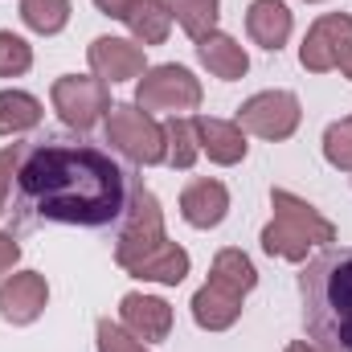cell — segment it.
Returning a JSON list of instances; mask_svg holds the SVG:
<instances>
[{
  "instance_id": "obj_1",
  "label": "cell",
  "mask_w": 352,
  "mask_h": 352,
  "mask_svg": "<svg viewBox=\"0 0 352 352\" xmlns=\"http://www.w3.org/2000/svg\"><path fill=\"white\" fill-rule=\"evenodd\" d=\"M131 197V173L115 164L111 152L82 140H37L16 164V221H58L102 230L123 221Z\"/></svg>"
},
{
  "instance_id": "obj_2",
  "label": "cell",
  "mask_w": 352,
  "mask_h": 352,
  "mask_svg": "<svg viewBox=\"0 0 352 352\" xmlns=\"http://www.w3.org/2000/svg\"><path fill=\"white\" fill-rule=\"evenodd\" d=\"M303 324L316 344L332 352H352V246L324 250L299 274Z\"/></svg>"
},
{
  "instance_id": "obj_3",
  "label": "cell",
  "mask_w": 352,
  "mask_h": 352,
  "mask_svg": "<svg viewBox=\"0 0 352 352\" xmlns=\"http://www.w3.org/2000/svg\"><path fill=\"white\" fill-rule=\"evenodd\" d=\"M270 209H274V221L263 230V250L266 254L303 263L307 250L336 242V226H332L316 205H307L303 197H295V192H287V188H274V192H270Z\"/></svg>"
},
{
  "instance_id": "obj_4",
  "label": "cell",
  "mask_w": 352,
  "mask_h": 352,
  "mask_svg": "<svg viewBox=\"0 0 352 352\" xmlns=\"http://www.w3.org/2000/svg\"><path fill=\"white\" fill-rule=\"evenodd\" d=\"M168 238H164V213H160V201L152 188H144L135 176H131V197H127V213H123V226H119V242H115V263L123 270H131L135 263H144L152 250H160Z\"/></svg>"
},
{
  "instance_id": "obj_5",
  "label": "cell",
  "mask_w": 352,
  "mask_h": 352,
  "mask_svg": "<svg viewBox=\"0 0 352 352\" xmlns=\"http://www.w3.org/2000/svg\"><path fill=\"white\" fill-rule=\"evenodd\" d=\"M107 144L135 164H160L168 156L164 127L144 107H131V102H115L107 111Z\"/></svg>"
},
{
  "instance_id": "obj_6",
  "label": "cell",
  "mask_w": 352,
  "mask_h": 352,
  "mask_svg": "<svg viewBox=\"0 0 352 352\" xmlns=\"http://www.w3.org/2000/svg\"><path fill=\"white\" fill-rule=\"evenodd\" d=\"M299 119H303V111H299V98L291 90H263V94L246 98L242 111H238V127L258 135V140H287V135H295Z\"/></svg>"
},
{
  "instance_id": "obj_7",
  "label": "cell",
  "mask_w": 352,
  "mask_h": 352,
  "mask_svg": "<svg viewBox=\"0 0 352 352\" xmlns=\"http://www.w3.org/2000/svg\"><path fill=\"white\" fill-rule=\"evenodd\" d=\"M135 107L144 111H192L201 107V82L184 66H152L135 87Z\"/></svg>"
},
{
  "instance_id": "obj_8",
  "label": "cell",
  "mask_w": 352,
  "mask_h": 352,
  "mask_svg": "<svg viewBox=\"0 0 352 352\" xmlns=\"http://www.w3.org/2000/svg\"><path fill=\"white\" fill-rule=\"evenodd\" d=\"M50 98H54V111L62 115V123H70V127H78V131L94 127V123L111 111L107 82H102V78H82V74L58 78L54 90H50Z\"/></svg>"
},
{
  "instance_id": "obj_9",
  "label": "cell",
  "mask_w": 352,
  "mask_h": 352,
  "mask_svg": "<svg viewBox=\"0 0 352 352\" xmlns=\"http://www.w3.org/2000/svg\"><path fill=\"white\" fill-rule=\"evenodd\" d=\"M349 50H352V16L328 12V16H320V21L307 29V37H303V45H299V62H303V70H311V74H328V70H336V66L344 62Z\"/></svg>"
},
{
  "instance_id": "obj_10",
  "label": "cell",
  "mask_w": 352,
  "mask_h": 352,
  "mask_svg": "<svg viewBox=\"0 0 352 352\" xmlns=\"http://www.w3.org/2000/svg\"><path fill=\"white\" fill-rule=\"evenodd\" d=\"M50 303V287H45V274L37 270H21V274H8L0 283V316L8 324H33Z\"/></svg>"
},
{
  "instance_id": "obj_11",
  "label": "cell",
  "mask_w": 352,
  "mask_h": 352,
  "mask_svg": "<svg viewBox=\"0 0 352 352\" xmlns=\"http://www.w3.org/2000/svg\"><path fill=\"white\" fill-rule=\"evenodd\" d=\"M90 70L102 78V82H127V78H140L144 74V50L123 41V37H94L87 50Z\"/></svg>"
},
{
  "instance_id": "obj_12",
  "label": "cell",
  "mask_w": 352,
  "mask_h": 352,
  "mask_svg": "<svg viewBox=\"0 0 352 352\" xmlns=\"http://www.w3.org/2000/svg\"><path fill=\"white\" fill-rule=\"evenodd\" d=\"M119 320H123V328H127L135 340H144V344L164 340V336L173 332V307H168L164 299H156V295H140V291L123 295V303H119Z\"/></svg>"
},
{
  "instance_id": "obj_13",
  "label": "cell",
  "mask_w": 352,
  "mask_h": 352,
  "mask_svg": "<svg viewBox=\"0 0 352 352\" xmlns=\"http://www.w3.org/2000/svg\"><path fill=\"white\" fill-rule=\"evenodd\" d=\"M180 213H184V221L197 226V230L217 226V221L230 213V192H226V184H221V180H209V176L188 180L184 192H180Z\"/></svg>"
},
{
  "instance_id": "obj_14",
  "label": "cell",
  "mask_w": 352,
  "mask_h": 352,
  "mask_svg": "<svg viewBox=\"0 0 352 352\" xmlns=\"http://www.w3.org/2000/svg\"><path fill=\"white\" fill-rule=\"evenodd\" d=\"M192 131H197L201 152H205L213 164H238V160H246V131H242L238 123L197 115V119H192Z\"/></svg>"
},
{
  "instance_id": "obj_15",
  "label": "cell",
  "mask_w": 352,
  "mask_h": 352,
  "mask_svg": "<svg viewBox=\"0 0 352 352\" xmlns=\"http://www.w3.org/2000/svg\"><path fill=\"white\" fill-rule=\"evenodd\" d=\"M242 299H246V295H238V291H230V287H221V283L209 278V283L192 295V320H197L205 332H226V328L238 324Z\"/></svg>"
},
{
  "instance_id": "obj_16",
  "label": "cell",
  "mask_w": 352,
  "mask_h": 352,
  "mask_svg": "<svg viewBox=\"0 0 352 352\" xmlns=\"http://www.w3.org/2000/svg\"><path fill=\"white\" fill-rule=\"evenodd\" d=\"M197 58H201V66H205L213 78H226V82H234V78H242V74L250 70L246 50H242L230 33H217V29L197 41Z\"/></svg>"
},
{
  "instance_id": "obj_17",
  "label": "cell",
  "mask_w": 352,
  "mask_h": 352,
  "mask_svg": "<svg viewBox=\"0 0 352 352\" xmlns=\"http://www.w3.org/2000/svg\"><path fill=\"white\" fill-rule=\"evenodd\" d=\"M246 33L254 37V45L263 50H283L291 37V8L283 0H254L246 12Z\"/></svg>"
},
{
  "instance_id": "obj_18",
  "label": "cell",
  "mask_w": 352,
  "mask_h": 352,
  "mask_svg": "<svg viewBox=\"0 0 352 352\" xmlns=\"http://www.w3.org/2000/svg\"><path fill=\"white\" fill-rule=\"evenodd\" d=\"M127 274L148 278V283L176 287V283H184V274H188V250H184V246H173V242H164L160 250H152L144 263H135Z\"/></svg>"
},
{
  "instance_id": "obj_19",
  "label": "cell",
  "mask_w": 352,
  "mask_h": 352,
  "mask_svg": "<svg viewBox=\"0 0 352 352\" xmlns=\"http://www.w3.org/2000/svg\"><path fill=\"white\" fill-rule=\"evenodd\" d=\"M173 21L176 16H173V4L168 0H140L131 8V16H127V25H131V33H135L140 45H164Z\"/></svg>"
},
{
  "instance_id": "obj_20",
  "label": "cell",
  "mask_w": 352,
  "mask_h": 352,
  "mask_svg": "<svg viewBox=\"0 0 352 352\" xmlns=\"http://www.w3.org/2000/svg\"><path fill=\"white\" fill-rule=\"evenodd\" d=\"M41 123V102L25 90H0V135H21Z\"/></svg>"
},
{
  "instance_id": "obj_21",
  "label": "cell",
  "mask_w": 352,
  "mask_h": 352,
  "mask_svg": "<svg viewBox=\"0 0 352 352\" xmlns=\"http://www.w3.org/2000/svg\"><path fill=\"white\" fill-rule=\"evenodd\" d=\"M209 278H213V283H221V287H230V291H238V295H246V291H254L258 270H254V263H250L242 250H234V246H230V250H217Z\"/></svg>"
},
{
  "instance_id": "obj_22",
  "label": "cell",
  "mask_w": 352,
  "mask_h": 352,
  "mask_svg": "<svg viewBox=\"0 0 352 352\" xmlns=\"http://www.w3.org/2000/svg\"><path fill=\"white\" fill-rule=\"evenodd\" d=\"M164 148H168L164 160H168L173 168H192V160H197V152H201L197 131H192V119L173 115V119L164 123Z\"/></svg>"
},
{
  "instance_id": "obj_23",
  "label": "cell",
  "mask_w": 352,
  "mask_h": 352,
  "mask_svg": "<svg viewBox=\"0 0 352 352\" xmlns=\"http://www.w3.org/2000/svg\"><path fill=\"white\" fill-rule=\"evenodd\" d=\"M21 21L33 33H62L70 21V0H21Z\"/></svg>"
},
{
  "instance_id": "obj_24",
  "label": "cell",
  "mask_w": 352,
  "mask_h": 352,
  "mask_svg": "<svg viewBox=\"0 0 352 352\" xmlns=\"http://www.w3.org/2000/svg\"><path fill=\"white\" fill-rule=\"evenodd\" d=\"M168 4H173V16L180 21V29H184L188 37L201 41L205 33H213L221 0H168Z\"/></svg>"
},
{
  "instance_id": "obj_25",
  "label": "cell",
  "mask_w": 352,
  "mask_h": 352,
  "mask_svg": "<svg viewBox=\"0 0 352 352\" xmlns=\"http://www.w3.org/2000/svg\"><path fill=\"white\" fill-rule=\"evenodd\" d=\"M33 66V50L25 37L0 29V78H21L25 70Z\"/></svg>"
},
{
  "instance_id": "obj_26",
  "label": "cell",
  "mask_w": 352,
  "mask_h": 352,
  "mask_svg": "<svg viewBox=\"0 0 352 352\" xmlns=\"http://www.w3.org/2000/svg\"><path fill=\"white\" fill-rule=\"evenodd\" d=\"M324 156H328V164H332V168L352 173V119L332 123V127L324 131Z\"/></svg>"
},
{
  "instance_id": "obj_27",
  "label": "cell",
  "mask_w": 352,
  "mask_h": 352,
  "mask_svg": "<svg viewBox=\"0 0 352 352\" xmlns=\"http://www.w3.org/2000/svg\"><path fill=\"white\" fill-rule=\"evenodd\" d=\"M98 352H148V349H144V340H135L123 324L98 320Z\"/></svg>"
},
{
  "instance_id": "obj_28",
  "label": "cell",
  "mask_w": 352,
  "mask_h": 352,
  "mask_svg": "<svg viewBox=\"0 0 352 352\" xmlns=\"http://www.w3.org/2000/svg\"><path fill=\"white\" fill-rule=\"evenodd\" d=\"M25 148H29V144H12V148L0 152V213H4V205H8V188H12V180H16V164H21Z\"/></svg>"
},
{
  "instance_id": "obj_29",
  "label": "cell",
  "mask_w": 352,
  "mask_h": 352,
  "mask_svg": "<svg viewBox=\"0 0 352 352\" xmlns=\"http://www.w3.org/2000/svg\"><path fill=\"white\" fill-rule=\"evenodd\" d=\"M16 258H21V242L12 234H0V274H8L16 266Z\"/></svg>"
},
{
  "instance_id": "obj_30",
  "label": "cell",
  "mask_w": 352,
  "mask_h": 352,
  "mask_svg": "<svg viewBox=\"0 0 352 352\" xmlns=\"http://www.w3.org/2000/svg\"><path fill=\"white\" fill-rule=\"evenodd\" d=\"M135 4H140V0H94V8L107 12V16H115V21H127Z\"/></svg>"
},
{
  "instance_id": "obj_31",
  "label": "cell",
  "mask_w": 352,
  "mask_h": 352,
  "mask_svg": "<svg viewBox=\"0 0 352 352\" xmlns=\"http://www.w3.org/2000/svg\"><path fill=\"white\" fill-rule=\"evenodd\" d=\"M287 352H332V349H324V344H307V340H291Z\"/></svg>"
},
{
  "instance_id": "obj_32",
  "label": "cell",
  "mask_w": 352,
  "mask_h": 352,
  "mask_svg": "<svg viewBox=\"0 0 352 352\" xmlns=\"http://www.w3.org/2000/svg\"><path fill=\"white\" fill-rule=\"evenodd\" d=\"M340 70H344V74H349V78H352V50H349V54H344V62H340Z\"/></svg>"
}]
</instances>
